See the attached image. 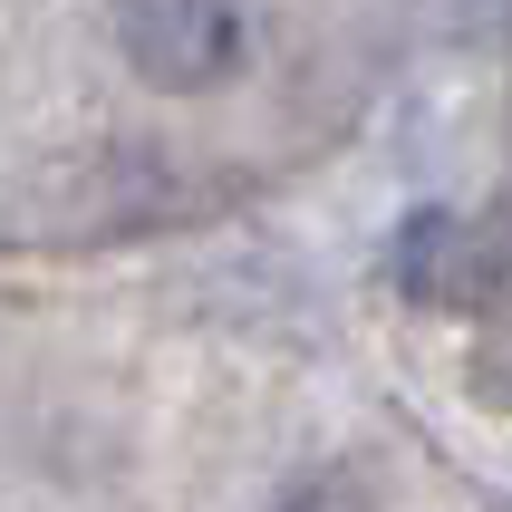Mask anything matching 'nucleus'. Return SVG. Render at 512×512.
Segmentation results:
<instances>
[{"label": "nucleus", "mask_w": 512, "mask_h": 512, "mask_svg": "<svg viewBox=\"0 0 512 512\" xmlns=\"http://www.w3.org/2000/svg\"><path fill=\"white\" fill-rule=\"evenodd\" d=\"M107 39H116L136 87H155V97H213L252 58V10H232V0H136V10L107 20Z\"/></svg>", "instance_id": "nucleus-1"}, {"label": "nucleus", "mask_w": 512, "mask_h": 512, "mask_svg": "<svg viewBox=\"0 0 512 512\" xmlns=\"http://www.w3.org/2000/svg\"><path fill=\"white\" fill-rule=\"evenodd\" d=\"M387 281H397L416 310H474V300L493 290V242H484V223H464V213H445V203L406 213L397 242H387Z\"/></svg>", "instance_id": "nucleus-2"}, {"label": "nucleus", "mask_w": 512, "mask_h": 512, "mask_svg": "<svg viewBox=\"0 0 512 512\" xmlns=\"http://www.w3.org/2000/svg\"><path fill=\"white\" fill-rule=\"evenodd\" d=\"M271 512H377V484L358 464H310V474H290L271 493Z\"/></svg>", "instance_id": "nucleus-3"}]
</instances>
